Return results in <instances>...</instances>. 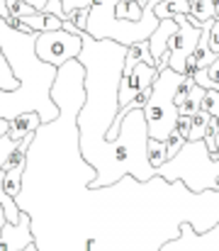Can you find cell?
<instances>
[{
	"label": "cell",
	"mask_w": 219,
	"mask_h": 251,
	"mask_svg": "<svg viewBox=\"0 0 219 251\" xmlns=\"http://www.w3.org/2000/svg\"><path fill=\"white\" fill-rule=\"evenodd\" d=\"M83 49L78 54V64L85 69V100L78 110L75 127H78V149L80 156L90 154L100 144L107 142V132L120 112L117 95H120V78L124 69L127 49L115 42H95L85 32H80Z\"/></svg>",
	"instance_id": "6da1fadb"
},
{
	"label": "cell",
	"mask_w": 219,
	"mask_h": 251,
	"mask_svg": "<svg viewBox=\"0 0 219 251\" xmlns=\"http://www.w3.org/2000/svg\"><path fill=\"white\" fill-rule=\"evenodd\" d=\"M148 129L144 110H132L124 115L120 134L115 142H105L90 154L80 156L95 171V178L88 183V190H105L117 185L122 178H134L137 183H148L156 178V168L146 159Z\"/></svg>",
	"instance_id": "7a4b0ae2"
},
{
	"label": "cell",
	"mask_w": 219,
	"mask_h": 251,
	"mask_svg": "<svg viewBox=\"0 0 219 251\" xmlns=\"http://www.w3.org/2000/svg\"><path fill=\"white\" fill-rule=\"evenodd\" d=\"M156 176L168 185L183 183L195 195L212 193L219 188V151L210 154L205 142H185L173 159L156 168Z\"/></svg>",
	"instance_id": "3957f363"
},
{
	"label": "cell",
	"mask_w": 219,
	"mask_h": 251,
	"mask_svg": "<svg viewBox=\"0 0 219 251\" xmlns=\"http://www.w3.org/2000/svg\"><path fill=\"white\" fill-rule=\"evenodd\" d=\"M180 81H183V76L170 71L168 64H166V56H163L158 61V78L151 85V95H148V102L144 107L148 139L168 142L170 132L175 129V122H178L175 90H178Z\"/></svg>",
	"instance_id": "277c9868"
},
{
	"label": "cell",
	"mask_w": 219,
	"mask_h": 251,
	"mask_svg": "<svg viewBox=\"0 0 219 251\" xmlns=\"http://www.w3.org/2000/svg\"><path fill=\"white\" fill-rule=\"evenodd\" d=\"M83 49L80 34H69L64 29L56 32H39L37 44H34V54L42 64H49L54 69H61L64 64L75 61L78 54Z\"/></svg>",
	"instance_id": "5b68a950"
},
{
	"label": "cell",
	"mask_w": 219,
	"mask_h": 251,
	"mask_svg": "<svg viewBox=\"0 0 219 251\" xmlns=\"http://www.w3.org/2000/svg\"><path fill=\"white\" fill-rule=\"evenodd\" d=\"M178 22V32L168 39V54H166V64L170 71L180 74L185 71V64L188 59L193 56L197 42H200V32L202 29H195L190 22H188V15H175L173 17Z\"/></svg>",
	"instance_id": "8992f818"
},
{
	"label": "cell",
	"mask_w": 219,
	"mask_h": 251,
	"mask_svg": "<svg viewBox=\"0 0 219 251\" xmlns=\"http://www.w3.org/2000/svg\"><path fill=\"white\" fill-rule=\"evenodd\" d=\"M124 64L132 66V71H122V78H120V95H117V105H120V110L127 107V105H129L142 90H148V88L153 85V81L158 78V66L139 64L129 49H127Z\"/></svg>",
	"instance_id": "52a82bcc"
},
{
	"label": "cell",
	"mask_w": 219,
	"mask_h": 251,
	"mask_svg": "<svg viewBox=\"0 0 219 251\" xmlns=\"http://www.w3.org/2000/svg\"><path fill=\"white\" fill-rule=\"evenodd\" d=\"M158 251H219V222L205 234H197L190 222H180L178 237L166 242Z\"/></svg>",
	"instance_id": "ba28073f"
},
{
	"label": "cell",
	"mask_w": 219,
	"mask_h": 251,
	"mask_svg": "<svg viewBox=\"0 0 219 251\" xmlns=\"http://www.w3.org/2000/svg\"><path fill=\"white\" fill-rule=\"evenodd\" d=\"M175 32H178V22H175V20H163V22H158L156 32L148 37V54H151V59L156 61V66H158V61L168 54V39H170Z\"/></svg>",
	"instance_id": "9c48e42d"
},
{
	"label": "cell",
	"mask_w": 219,
	"mask_h": 251,
	"mask_svg": "<svg viewBox=\"0 0 219 251\" xmlns=\"http://www.w3.org/2000/svg\"><path fill=\"white\" fill-rule=\"evenodd\" d=\"M39 127H42L39 115H37V112H24V115H17L15 120H10L7 137H10L12 142H22L27 134H34Z\"/></svg>",
	"instance_id": "30bf717a"
},
{
	"label": "cell",
	"mask_w": 219,
	"mask_h": 251,
	"mask_svg": "<svg viewBox=\"0 0 219 251\" xmlns=\"http://www.w3.org/2000/svg\"><path fill=\"white\" fill-rule=\"evenodd\" d=\"M217 59L219 56H215L212 49H210V27H207V22H205V25H202V32H200V42H197V47H195V51H193V56H190L188 61H193L197 71H205V69H210Z\"/></svg>",
	"instance_id": "8fae6325"
},
{
	"label": "cell",
	"mask_w": 219,
	"mask_h": 251,
	"mask_svg": "<svg viewBox=\"0 0 219 251\" xmlns=\"http://www.w3.org/2000/svg\"><path fill=\"white\" fill-rule=\"evenodd\" d=\"M153 12L158 22L173 20L175 15H190V0H163L153 7Z\"/></svg>",
	"instance_id": "7c38bea8"
},
{
	"label": "cell",
	"mask_w": 219,
	"mask_h": 251,
	"mask_svg": "<svg viewBox=\"0 0 219 251\" xmlns=\"http://www.w3.org/2000/svg\"><path fill=\"white\" fill-rule=\"evenodd\" d=\"M190 17L197 20L200 25H205L210 20H217L215 0H190Z\"/></svg>",
	"instance_id": "4fadbf2b"
},
{
	"label": "cell",
	"mask_w": 219,
	"mask_h": 251,
	"mask_svg": "<svg viewBox=\"0 0 219 251\" xmlns=\"http://www.w3.org/2000/svg\"><path fill=\"white\" fill-rule=\"evenodd\" d=\"M205 88H200V85H193V90L188 93V98H185V102L178 107V115H185V117H193L195 112H200V107H202V98H205Z\"/></svg>",
	"instance_id": "5bb4252c"
},
{
	"label": "cell",
	"mask_w": 219,
	"mask_h": 251,
	"mask_svg": "<svg viewBox=\"0 0 219 251\" xmlns=\"http://www.w3.org/2000/svg\"><path fill=\"white\" fill-rule=\"evenodd\" d=\"M146 159L153 168H161L168 161V147L166 142H156V139H148L146 144Z\"/></svg>",
	"instance_id": "9a60e30c"
},
{
	"label": "cell",
	"mask_w": 219,
	"mask_h": 251,
	"mask_svg": "<svg viewBox=\"0 0 219 251\" xmlns=\"http://www.w3.org/2000/svg\"><path fill=\"white\" fill-rule=\"evenodd\" d=\"M0 90H2V93H15V90H20V81L15 78V74H12V69H10V64H7L2 49H0Z\"/></svg>",
	"instance_id": "2e32d148"
},
{
	"label": "cell",
	"mask_w": 219,
	"mask_h": 251,
	"mask_svg": "<svg viewBox=\"0 0 219 251\" xmlns=\"http://www.w3.org/2000/svg\"><path fill=\"white\" fill-rule=\"evenodd\" d=\"M142 7L134 2V0H120L117 7H115V17L117 20H127V22H139L142 20Z\"/></svg>",
	"instance_id": "e0dca14e"
},
{
	"label": "cell",
	"mask_w": 219,
	"mask_h": 251,
	"mask_svg": "<svg viewBox=\"0 0 219 251\" xmlns=\"http://www.w3.org/2000/svg\"><path fill=\"white\" fill-rule=\"evenodd\" d=\"M207 120H210V115H207L205 110H200V112H195V115H193V122H190V134H188V142H202V139H205Z\"/></svg>",
	"instance_id": "ac0fdd59"
},
{
	"label": "cell",
	"mask_w": 219,
	"mask_h": 251,
	"mask_svg": "<svg viewBox=\"0 0 219 251\" xmlns=\"http://www.w3.org/2000/svg\"><path fill=\"white\" fill-rule=\"evenodd\" d=\"M200 110H205L212 120H217L219 122V90H207L205 93V98H202V107Z\"/></svg>",
	"instance_id": "d6986e66"
},
{
	"label": "cell",
	"mask_w": 219,
	"mask_h": 251,
	"mask_svg": "<svg viewBox=\"0 0 219 251\" xmlns=\"http://www.w3.org/2000/svg\"><path fill=\"white\" fill-rule=\"evenodd\" d=\"M88 12L90 7H83V10H73L66 15V22H71L78 32H85V25H88Z\"/></svg>",
	"instance_id": "ffe728a7"
},
{
	"label": "cell",
	"mask_w": 219,
	"mask_h": 251,
	"mask_svg": "<svg viewBox=\"0 0 219 251\" xmlns=\"http://www.w3.org/2000/svg\"><path fill=\"white\" fill-rule=\"evenodd\" d=\"M207 27H210V49L215 56H219V20H210Z\"/></svg>",
	"instance_id": "44dd1931"
},
{
	"label": "cell",
	"mask_w": 219,
	"mask_h": 251,
	"mask_svg": "<svg viewBox=\"0 0 219 251\" xmlns=\"http://www.w3.org/2000/svg\"><path fill=\"white\" fill-rule=\"evenodd\" d=\"M42 12H44V15H54V17H59L61 22L66 20V12H64V7H61V0H49Z\"/></svg>",
	"instance_id": "7402d4cb"
},
{
	"label": "cell",
	"mask_w": 219,
	"mask_h": 251,
	"mask_svg": "<svg viewBox=\"0 0 219 251\" xmlns=\"http://www.w3.org/2000/svg\"><path fill=\"white\" fill-rule=\"evenodd\" d=\"M190 122H193V117L178 115V122H175V129H173V132H178L180 137H185V139H188V134H190Z\"/></svg>",
	"instance_id": "603a6c76"
},
{
	"label": "cell",
	"mask_w": 219,
	"mask_h": 251,
	"mask_svg": "<svg viewBox=\"0 0 219 251\" xmlns=\"http://www.w3.org/2000/svg\"><path fill=\"white\" fill-rule=\"evenodd\" d=\"M24 2H27L29 7H34L37 12H42V10H44V5H47L49 0H24Z\"/></svg>",
	"instance_id": "cb8c5ba5"
},
{
	"label": "cell",
	"mask_w": 219,
	"mask_h": 251,
	"mask_svg": "<svg viewBox=\"0 0 219 251\" xmlns=\"http://www.w3.org/2000/svg\"><path fill=\"white\" fill-rule=\"evenodd\" d=\"M22 251H39V247H37V244H29V247H24Z\"/></svg>",
	"instance_id": "d4e9b609"
}]
</instances>
